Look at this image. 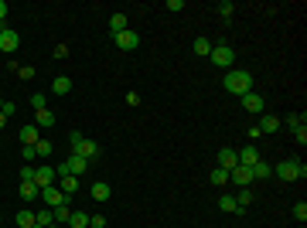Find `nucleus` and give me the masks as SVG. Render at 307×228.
Wrapping results in <instances>:
<instances>
[{"instance_id":"nucleus-1","label":"nucleus","mask_w":307,"mask_h":228,"mask_svg":"<svg viewBox=\"0 0 307 228\" xmlns=\"http://www.w3.org/2000/svg\"><path fill=\"white\" fill-rule=\"evenodd\" d=\"M222 89L242 99L246 92H253V75H249L246 69H229V72H226V79H222Z\"/></svg>"},{"instance_id":"nucleus-2","label":"nucleus","mask_w":307,"mask_h":228,"mask_svg":"<svg viewBox=\"0 0 307 228\" xmlns=\"http://www.w3.org/2000/svg\"><path fill=\"white\" fill-rule=\"evenodd\" d=\"M273 174H276L280 181H304V177H307V164L290 157V160H280V164L273 167Z\"/></svg>"},{"instance_id":"nucleus-3","label":"nucleus","mask_w":307,"mask_h":228,"mask_svg":"<svg viewBox=\"0 0 307 228\" xmlns=\"http://www.w3.org/2000/svg\"><path fill=\"white\" fill-rule=\"evenodd\" d=\"M68 140H72V153H75V157H86L89 164L99 157V143H96V140H86L82 133H72Z\"/></svg>"},{"instance_id":"nucleus-4","label":"nucleus","mask_w":307,"mask_h":228,"mask_svg":"<svg viewBox=\"0 0 307 228\" xmlns=\"http://www.w3.org/2000/svg\"><path fill=\"white\" fill-rule=\"evenodd\" d=\"M212 65H218V69H232V65H236V51H232V48L229 45H212Z\"/></svg>"},{"instance_id":"nucleus-5","label":"nucleus","mask_w":307,"mask_h":228,"mask_svg":"<svg viewBox=\"0 0 307 228\" xmlns=\"http://www.w3.org/2000/svg\"><path fill=\"white\" fill-rule=\"evenodd\" d=\"M17 48H21V35L14 27H0V51L4 55H14Z\"/></svg>"},{"instance_id":"nucleus-6","label":"nucleus","mask_w":307,"mask_h":228,"mask_svg":"<svg viewBox=\"0 0 307 228\" xmlns=\"http://www.w3.org/2000/svg\"><path fill=\"white\" fill-rule=\"evenodd\" d=\"M242 109L249 116H263L266 113V99H263L260 92H246V95H242Z\"/></svg>"},{"instance_id":"nucleus-7","label":"nucleus","mask_w":307,"mask_h":228,"mask_svg":"<svg viewBox=\"0 0 307 228\" xmlns=\"http://www.w3.org/2000/svg\"><path fill=\"white\" fill-rule=\"evenodd\" d=\"M253 181H256V177H253V167H242V164H239V167L229 171V184H236V187H249Z\"/></svg>"},{"instance_id":"nucleus-8","label":"nucleus","mask_w":307,"mask_h":228,"mask_svg":"<svg viewBox=\"0 0 307 228\" xmlns=\"http://www.w3.org/2000/svg\"><path fill=\"white\" fill-rule=\"evenodd\" d=\"M41 201H45V208H58V205H68V198L62 191H58V184H51V187H41Z\"/></svg>"},{"instance_id":"nucleus-9","label":"nucleus","mask_w":307,"mask_h":228,"mask_svg":"<svg viewBox=\"0 0 307 228\" xmlns=\"http://www.w3.org/2000/svg\"><path fill=\"white\" fill-rule=\"evenodd\" d=\"M113 41H116V48H120V51H136V45H140V35L130 27V31H123V35H116Z\"/></svg>"},{"instance_id":"nucleus-10","label":"nucleus","mask_w":307,"mask_h":228,"mask_svg":"<svg viewBox=\"0 0 307 228\" xmlns=\"http://www.w3.org/2000/svg\"><path fill=\"white\" fill-rule=\"evenodd\" d=\"M55 167H48V164H41V167H34V184H38V187H51V184H55Z\"/></svg>"},{"instance_id":"nucleus-11","label":"nucleus","mask_w":307,"mask_h":228,"mask_svg":"<svg viewBox=\"0 0 307 228\" xmlns=\"http://www.w3.org/2000/svg\"><path fill=\"white\" fill-rule=\"evenodd\" d=\"M218 167L222 171H232V167H239V153L232 147H218Z\"/></svg>"},{"instance_id":"nucleus-12","label":"nucleus","mask_w":307,"mask_h":228,"mask_svg":"<svg viewBox=\"0 0 307 228\" xmlns=\"http://www.w3.org/2000/svg\"><path fill=\"white\" fill-rule=\"evenodd\" d=\"M58 191L65 194V198H72V194L79 191V177H72V174H58Z\"/></svg>"},{"instance_id":"nucleus-13","label":"nucleus","mask_w":307,"mask_h":228,"mask_svg":"<svg viewBox=\"0 0 307 228\" xmlns=\"http://www.w3.org/2000/svg\"><path fill=\"white\" fill-rule=\"evenodd\" d=\"M123 31H130V17H126V14H113V17H109V35H123Z\"/></svg>"},{"instance_id":"nucleus-14","label":"nucleus","mask_w":307,"mask_h":228,"mask_svg":"<svg viewBox=\"0 0 307 228\" xmlns=\"http://www.w3.org/2000/svg\"><path fill=\"white\" fill-rule=\"evenodd\" d=\"M236 153H239V164H242V167H253V164H260V150H256V147H242V150H236Z\"/></svg>"},{"instance_id":"nucleus-15","label":"nucleus","mask_w":307,"mask_h":228,"mask_svg":"<svg viewBox=\"0 0 307 228\" xmlns=\"http://www.w3.org/2000/svg\"><path fill=\"white\" fill-rule=\"evenodd\" d=\"M38 140H41V129H38V126H34V123L21 126V143H24V147H34Z\"/></svg>"},{"instance_id":"nucleus-16","label":"nucleus","mask_w":307,"mask_h":228,"mask_svg":"<svg viewBox=\"0 0 307 228\" xmlns=\"http://www.w3.org/2000/svg\"><path fill=\"white\" fill-rule=\"evenodd\" d=\"M256 129H260V133H276V129H280V119H276V116H270V113H263L260 123H256Z\"/></svg>"},{"instance_id":"nucleus-17","label":"nucleus","mask_w":307,"mask_h":228,"mask_svg":"<svg viewBox=\"0 0 307 228\" xmlns=\"http://www.w3.org/2000/svg\"><path fill=\"white\" fill-rule=\"evenodd\" d=\"M34 126H38V129L55 126V113H51V109H38V116H34Z\"/></svg>"},{"instance_id":"nucleus-18","label":"nucleus","mask_w":307,"mask_h":228,"mask_svg":"<svg viewBox=\"0 0 307 228\" xmlns=\"http://www.w3.org/2000/svg\"><path fill=\"white\" fill-rule=\"evenodd\" d=\"M51 92H55V95H68V92H72V79H68V75H58V79L51 82Z\"/></svg>"},{"instance_id":"nucleus-19","label":"nucleus","mask_w":307,"mask_h":228,"mask_svg":"<svg viewBox=\"0 0 307 228\" xmlns=\"http://www.w3.org/2000/svg\"><path fill=\"white\" fill-rule=\"evenodd\" d=\"M21 198L24 201H31V198H41V187L34 181H21Z\"/></svg>"},{"instance_id":"nucleus-20","label":"nucleus","mask_w":307,"mask_h":228,"mask_svg":"<svg viewBox=\"0 0 307 228\" xmlns=\"http://www.w3.org/2000/svg\"><path fill=\"white\" fill-rule=\"evenodd\" d=\"M92 201H109V184H106V181L92 184Z\"/></svg>"},{"instance_id":"nucleus-21","label":"nucleus","mask_w":307,"mask_h":228,"mask_svg":"<svg viewBox=\"0 0 307 228\" xmlns=\"http://www.w3.org/2000/svg\"><path fill=\"white\" fill-rule=\"evenodd\" d=\"M304 123H307L304 113H287L284 119H280V126H290V129H297V126H304Z\"/></svg>"},{"instance_id":"nucleus-22","label":"nucleus","mask_w":307,"mask_h":228,"mask_svg":"<svg viewBox=\"0 0 307 228\" xmlns=\"http://www.w3.org/2000/svg\"><path fill=\"white\" fill-rule=\"evenodd\" d=\"M34 221H38V225H55V211H51V208H41V211H34Z\"/></svg>"},{"instance_id":"nucleus-23","label":"nucleus","mask_w":307,"mask_h":228,"mask_svg":"<svg viewBox=\"0 0 307 228\" xmlns=\"http://www.w3.org/2000/svg\"><path fill=\"white\" fill-rule=\"evenodd\" d=\"M194 55L208 58V55H212V41H208V38H194Z\"/></svg>"},{"instance_id":"nucleus-24","label":"nucleus","mask_w":307,"mask_h":228,"mask_svg":"<svg viewBox=\"0 0 307 228\" xmlns=\"http://www.w3.org/2000/svg\"><path fill=\"white\" fill-rule=\"evenodd\" d=\"M55 211V225H68V218H72V208L68 205H58V208H51Z\"/></svg>"},{"instance_id":"nucleus-25","label":"nucleus","mask_w":307,"mask_h":228,"mask_svg":"<svg viewBox=\"0 0 307 228\" xmlns=\"http://www.w3.org/2000/svg\"><path fill=\"white\" fill-rule=\"evenodd\" d=\"M34 150H38V157H51V153H55V143H51V140H38V143H34Z\"/></svg>"},{"instance_id":"nucleus-26","label":"nucleus","mask_w":307,"mask_h":228,"mask_svg":"<svg viewBox=\"0 0 307 228\" xmlns=\"http://www.w3.org/2000/svg\"><path fill=\"white\" fill-rule=\"evenodd\" d=\"M208 181L215 184V187H226V184H229V171H222V167H215V171L208 174Z\"/></svg>"},{"instance_id":"nucleus-27","label":"nucleus","mask_w":307,"mask_h":228,"mask_svg":"<svg viewBox=\"0 0 307 228\" xmlns=\"http://www.w3.org/2000/svg\"><path fill=\"white\" fill-rule=\"evenodd\" d=\"M218 208H222V211H226V215H236V198H232V194H222V198H218Z\"/></svg>"},{"instance_id":"nucleus-28","label":"nucleus","mask_w":307,"mask_h":228,"mask_svg":"<svg viewBox=\"0 0 307 228\" xmlns=\"http://www.w3.org/2000/svg\"><path fill=\"white\" fill-rule=\"evenodd\" d=\"M253 177L260 181V177H273V167L266 164V160H260V164H253Z\"/></svg>"},{"instance_id":"nucleus-29","label":"nucleus","mask_w":307,"mask_h":228,"mask_svg":"<svg viewBox=\"0 0 307 228\" xmlns=\"http://www.w3.org/2000/svg\"><path fill=\"white\" fill-rule=\"evenodd\" d=\"M232 198H236L239 208H249L253 205V191H249V187H239V194H232Z\"/></svg>"},{"instance_id":"nucleus-30","label":"nucleus","mask_w":307,"mask_h":228,"mask_svg":"<svg viewBox=\"0 0 307 228\" xmlns=\"http://www.w3.org/2000/svg\"><path fill=\"white\" fill-rule=\"evenodd\" d=\"M68 225H72V228H89V215H86V211H72Z\"/></svg>"},{"instance_id":"nucleus-31","label":"nucleus","mask_w":307,"mask_h":228,"mask_svg":"<svg viewBox=\"0 0 307 228\" xmlns=\"http://www.w3.org/2000/svg\"><path fill=\"white\" fill-rule=\"evenodd\" d=\"M17 225H21V228H31V225H38V221H34V211H31V208L17 211Z\"/></svg>"},{"instance_id":"nucleus-32","label":"nucleus","mask_w":307,"mask_h":228,"mask_svg":"<svg viewBox=\"0 0 307 228\" xmlns=\"http://www.w3.org/2000/svg\"><path fill=\"white\" fill-rule=\"evenodd\" d=\"M31 106H34V113H38V109H48V95H45V92H34Z\"/></svg>"},{"instance_id":"nucleus-33","label":"nucleus","mask_w":307,"mask_h":228,"mask_svg":"<svg viewBox=\"0 0 307 228\" xmlns=\"http://www.w3.org/2000/svg\"><path fill=\"white\" fill-rule=\"evenodd\" d=\"M290 211H294V218H297V221H307V205H304V201H297V205L290 208Z\"/></svg>"},{"instance_id":"nucleus-34","label":"nucleus","mask_w":307,"mask_h":228,"mask_svg":"<svg viewBox=\"0 0 307 228\" xmlns=\"http://www.w3.org/2000/svg\"><path fill=\"white\" fill-rule=\"evenodd\" d=\"M232 11H236V4H232V0H222V4H218V14H222V17H232Z\"/></svg>"},{"instance_id":"nucleus-35","label":"nucleus","mask_w":307,"mask_h":228,"mask_svg":"<svg viewBox=\"0 0 307 228\" xmlns=\"http://www.w3.org/2000/svg\"><path fill=\"white\" fill-rule=\"evenodd\" d=\"M21 157H24V164H34V160H38V150L34 147H21Z\"/></svg>"},{"instance_id":"nucleus-36","label":"nucleus","mask_w":307,"mask_h":228,"mask_svg":"<svg viewBox=\"0 0 307 228\" xmlns=\"http://www.w3.org/2000/svg\"><path fill=\"white\" fill-rule=\"evenodd\" d=\"M290 133H294V140L300 143V147L307 143V126H297V129H290Z\"/></svg>"},{"instance_id":"nucleus-37","label":"nucleus","mask_w":307,"mask_h":228,"mask_svg":"<svg viewBox=\"0 0 307 228\" xmlns=\"http://www.w3.org/2000/svg\"><path fill=\"white\" fill-rule=\"evenodd\" d=\"M17 75H21L24 82H27V79H34V65H17Z\"/></svg>"},{"instance_id":"nucleus-38","label":"nucleus","mask_w":307,"mask_h":228,"mask_svg":"<svg viewBox=\"0 0 307 228\" xmlns=\"http://www.w3.org/2000/svg\"><path fill=\"white\" fill-rule=\"evenodd\" d=\"M21 181H34V167L31 164H24L21 167Z\"/></svg>"},{"instance_id":"nucleus-39","label":"nucleus","mask_w":307,"mask_h":228,"mask_svg":"<svg viewBox=\"0 0 307 228\" xmlns=\"http://www.w3.org/2000/svg\"><path fill=\"white\" fill-rule=\"evenodd\" d=\"M89 225L92 228H106V218H102V215H89Z\"/></svg>"},{"instance_id":"nucleus-40","label":"nucleus","mask_w":307,"mask_h":228,"mask_svg":"<svg viewBox=\"0 0 307 228\" xmlns=\"http://www.w3.org/2000/svg\"><path fill=\"white\" fill-rule=\"evenodd\" d=\"M126 106H140V92H126Z\"/></svg>"},{"instance_id":"nucleus-41","label":"nucleus","mask_w":307,"mask_h":228,"mask_svg":"<svg viewBox=\"0 0 307 228\" xmlns=\"http://www.w3.org/2000/svg\"><path fill=\"white\" fill-rule=\"evenodd\" d=\"M55 58L62 61V58H68V45H55Z\"/></svg>"},{"instance_id":"nucleus-42","label":"nucleus","mask_w":307,"mask_h":228,"mask_svg":"<svg viewBox=\"0 0 307 228\" xmlns=\"http://www.w3.org/2000/svg\"><path fill=\"white\" fill-rule=\"evenodd\" d=\"M168 11H184V0H168Z\"/></svg>"},{"instance_id":"nucleus-43","label":"nucleus","mask_w":307,"mask_h":228,"mask_svg":"<svg viewBox=\"0 0 307 228\" xmlns=\"http://www.w3.org/2000/svg\"><path fill=\"white\" fill-rule=\"evenodd\" d=\"M0 113H4V116H14V113H17V106H14V103H4V109H0Z\"/></svg>"},{"instance_id":"nucleus-44","label":"nucleus","mask_w":307,"mask_h":228,"mask_svg":"<svg viewBox=\"0 0 307 228\" xmlns=\"http://www.w3.org/2000/svg\"><path fill=\"white\" fill-rule=\"evenodd\" d=\"M7 11H11V7H7V4H4V0H0V24L7 21Z\"/></svg>"},{"instance_id":"nucleus-45","label":"nucleus","mask_w":307,"mask_h":228,"mask_svg":"<svg viewBox=\"0 0 307 228\" xmlns=\"http://www.w3.org/2000/svg\"><path fill=\"white\" fill-rule=\"evenodd\" d=\"M4 126H7V116H4V113H0V129H4Z\"/></svg>"},{"instance_id":"nucleus-46","label":"nucleus","mask_w":307,"mask_h":228,"mask_svg":"<svg viewBox=\"0 0 307 228\" xmlns=\"http://www.w3.org/2000/svg\"><path fill=\"white\" fill-rule=\"evenodd\" d=\"M31 228H45V225H31Z\"/></svg>"},{"instance_id":"nucleus-47","label":"nucleus","mask_w":307,"mask_h":228,"mask_svg":"<svg viewBox=\"0 0 307 228\" xmlns=\"http://www.w3.org/2000/svg\"><path fill=\"white\" fill-rule=\"evenodd\" d=\"M0 109H4V99H0Z\"/></svg>"}]
</instances>
